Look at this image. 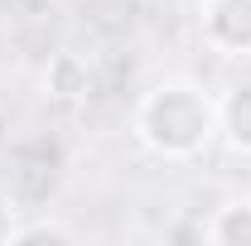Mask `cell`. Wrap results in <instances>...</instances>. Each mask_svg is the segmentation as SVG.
Wrapping results in <instances>:
<instances>
[{
	"instance_id": "cell-1",
	"label": "cell",
	"mask_w": 251,
	"mask_h": 246,
	"mask_svg": "<svg viewBox=\"0 0 251 246\" xmlns=\"http://www.w3.org/2000/svg\"><path fill=\"white\" fill-rule=\"evenodd\" d=\"M130 130L159 159H198L218 140V97L203 92L188 77L155 82L150 92L135 101Z\"/></svg>"
},
{
	"instance_id": "cell-2",
	"label": "cell",
	"mask_w": 251,
	"mask_h": 246,
	"mask_svg": "<svg viewBox=\"0 0 251 246\" xmlns=\"http://www.w3.org/2000/svg\"><path fill=\"white\" fill-rule=\"evenodd\" d=\"M198 29L208 39V49H218L227 58L251 53V0H203Z\"/></svg>"
},
{
	"instance_id": "cell-3",
	"label": "cell",
	"mask_w": 251,
	"mask_h": 246,
	"mask_svg": "<svg viewBox=\"0 0 251 246\" xmlns=\"http://www.w3.org/2000/svg\"><path fill=\"white\" fill-rule=\"evenodd\" d=\"M218 140L232 154H251V77L218 97Z\"/></svg>"
},
{
	"instance_id": "cell-4",
	"label": "cell",
	"mask_w": 251,
	"mask_h": 246,
	"mask_svg": "<svg viewBox=\"0 0 251 246\" xmlns=\"http://www.w3.org/2000/svg\"><path fill=\"white\" fill-rule=\"evenodd\" d=\"M44 97H53V101H82V97L92 92V68L82 53H73V49H63L53 58L44 63Z\"/></svg>"
},
{
	"instance_id": "cell-5",
	"label": "cell",
	"mask_w": 251,
	"mask_h": 246,
	"mask_svg": "<svg viewBox=\"0 0 251 246\" xmlns=\"http://www.w3.org/2000/svg\"><path fill=\"white\" fill-rule=\"evenodd\" d=\"M203 237H208L213 246H251V198L218 208V213L208 217Z\"/></svg>"
},
{
	"instance_id": "cell-6",
	"label": "cell",
	"mask_w": 251,
	"mask_h": 246,
	"mask_svg": "<svg viewBox=\"0 0 251 246\" xmlns=\"http://www.w3.org/2000/svg\"><path fill=\"white\" fill-rule=\"evenodd\" d=\"M39 242H58V246H73L77 232L63 227V222H29V227H15L10 246H39Z\"/></svg>"
},
{
	"instance_id": "cell-7",
	"label": "cell",
	"mask_w": 251,
	"mask_h": 246,
	"mask_svg": "<svg viewBox=\"0 0 251 246\" xmlns=\"http://www.w3.org/2000/svg\"><path fill=\"white\" fill-rule=\"evenodd\" d=\"M15 227H20V222H15V198H10V193L0 188V246H10Z\"/></svg>"
}]
</instances>
